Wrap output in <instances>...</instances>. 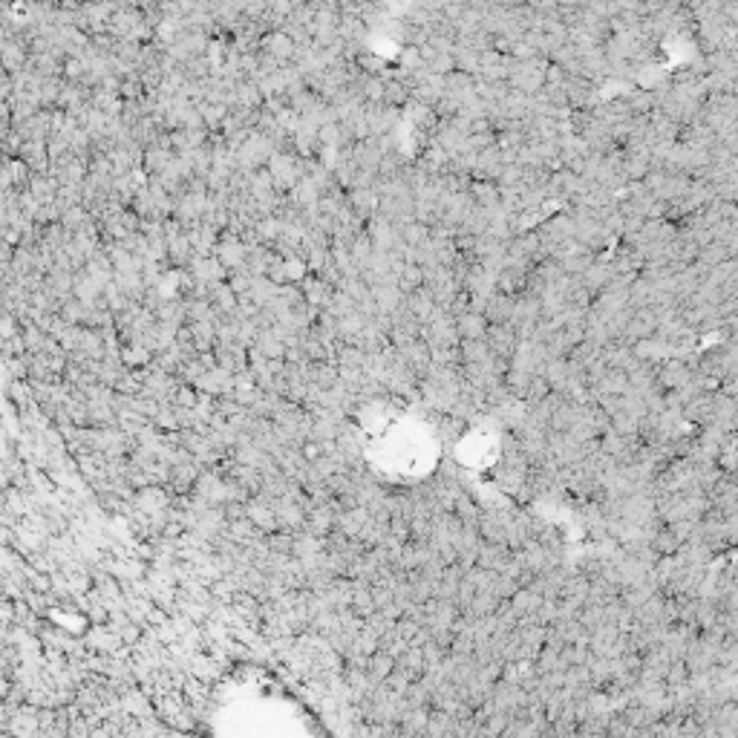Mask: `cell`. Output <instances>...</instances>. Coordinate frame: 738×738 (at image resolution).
Returning <instances> with one entry per match:
<instances>
[{"mask_svg":"<svg viewBox=\"0 0 738 738\" xmlns=\"http://www.w3.org/2000/svg\"><path fill=\"white\" fill-rule=\"evenodd\" d=\"M484 329H487V323L476 312H468L465 318L458 320V334H465L468 341H479V337H484Z\"/></svg>","mask_w":738,"mask_h":738,"instance_id":"6da1fadb","label":"cell"}]
</instances>
